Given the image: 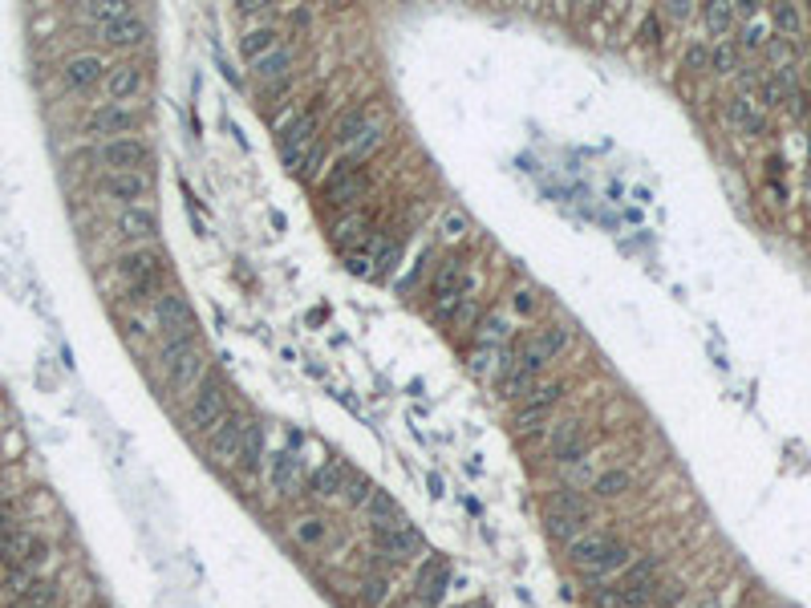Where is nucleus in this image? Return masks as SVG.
I'll list each match as a JSON object with an SVG mask.
<instances>
[{
    "label": "nucleus",
    "mask_w": 811,
    "mask_h": 608,
    "mask_svg": "<svg viewBox=\"0 0 811 608\" xmlns=\"http://www.w3.org/2000/svg\"><path fill=\"white\" fill-rule=\"evenodd\" d=\"M512 309H515V312H520V317H531V312H536V309H539V300H536V292H531V288H520V292H515V296H512Z\"/></svg>",
    "instance_id": "4c0bfd02"
},
{
    "label": "nucleus",
    "mask_w": 811,
    "mask_h": 608,
    "mask_svg": "<svg viewBox=\"0 0 811 608\" xmlns=\"http://www.w3.org/2000/svg\"><path fill=\"white\" fill-rule=\"evenodd\" d=\"M710 70L723 73V78H731V73L739 70V45H734V41H718L715 49H710Z\"/></svg>",
    "instance_id": "473e14b6"
},
{
    "label": "nucleus",
    "mask_w": 811,
    "mask_h": 608,
    "mask_svg": "<svg viewBox=\"0 0 811 608\" xmlns=\"http://www.w3.org/2000/svg\"><path fill=\"white\" fill-rule=\"evenodd\" d=\"M247 430H252V418H244V414H236V410H231V414L223 418V422L215 426L212 434H207V454H212L220 467H236Z\"/></svg>",
    "instance_id": "4468645a"
},
{
    "label": "nucleus",
    "mask_w": 811,
    "mask_h": 608,
    "mask_svg": "<svg viewBox=\"0 0 811 608\" xmlns=\"http://www.w3.org/2000/svg\"><path fill=\"white\" fill-rule=\"evenodd\" d=\"M589 491H592V499L613 503V499H621V495H629V491H633V475H629L625 467L597 471V475L589 479Z\"/></svg>",
    "instance_id": "393cba45"
},
{
    "label": "nucleus",
    "mask_w": 811,
    "mask_h": 608,
    "mask_svg": "<svg viewBox=\"0 0 811 608\" xmlns=\"http://www.w3.org/2000/svg\"><path fill=\"white\" fill-rule=\"evenodd\" d=\"M102 78H106V62H102L97 54H73L70 62L62 65V81H65V89H73V94L94 89Z\"/></svg>",
    "instance_id": "aec40b11"
},
{
    "label": "nucleus",
    "mask_w": 811,
    "mask_h": 608,
    "mask_svg": "<svg viewBox=\"0 0 811 608\" xmlns=\"http://www.w3.org/2000/svg\"><path fill=\"white\" fill-rule=\"evenodd\" d=\"M641 41L645 45H662V17H657V12H649V17L641 21Z\"/></svg>",
    "instance_id": "58836bf2"
},
{
    "label": "nucleus",
    "mask_w": 811,
    "mask_h": 608,
    "mask_svg": "<svg viewBox=\"0 0 811 608\" xmlns=\"http://www.w3.org/2000/svg\"><path fill=\"white\" fill-rule=\"evenodd\" d=\"M397 260H402V247L394 244V239H378V252H373V276H389L397 268Z\"/></svg>",
    "instance_id": "72a5a7b5"
},
{
    "label": "nucleus",
    "mask_w": 811,
    "mask_h": 608,
    "mask_svg": "<svg viewBox=\"0 0 811 608\" xmlns=\"http://www.w3.org/2000/svg\"><path fill=\"white\" fill-rule=\"evenodd\" d=\"M333 142L349 154V162L370 159L381 146V118L373 114V106H349L333 126Z\"/></svg>",
    "instance_id": "7ed1b4c3"
},
{
    "label": "nucleus",
    "mask_w": 811,
    "mask_h": 608,
    "mask_svg": "<svg viewBox=\"0 0 811 608\" xmlns=\"http://www.w3.org/2000/svg\"><path fill=\"white\" fill-rule=\"evenodd\" d=\"M228 414H231L228 389H223V381L215 378V373H207V378L195 386V394H191V405H187V426H191L195 434H212Z\"/></svg>",
    "instance_id": "423d86ee"
},
{
    "label": "nucleus",
    "mask_w": 811,
    "mask_h": 608,
    "mask_svg": "<svg viewBox=\"0 0 811 608\" xmlns=\"http://www.w3.org/2000/svg\"><path fill=\"white\" fill-rule=\"evenodd\" d=\"M471 288H475V276H471V268L463 264L459 256H447L442 264H434V276H431L434 317H442V312L455 309L463 296H471Z\"/></svg>",
    "instance_id": "0eeeda50"
},
{
    "label": "nucleus",
    "mask_w": 811,
    "mask_h": 608,
    "mask_svg": "<svg viewBox=\"0 0 811 608\" xmlns=\"http://www.w3.org/2000/svg\"><path fill=\"white\" fill-rule=\"evenodd\" d=\"M305 467H300V459L297 454H288V450H272L268 454V483L276 487V491H284V495H292V491H300L305 487Z\"/></svg>",
    "instance_id": "412c9836"
},
{
    "label": "nucleus",
    "mask_w": 811,
    "mask_h": 608,
    "mask_svg": "<svg viewBox=\"0 0 811 608\" xmlns=\"http://www.w3.org/2000/svg\"><path fill=\"white\" fill-rule=\"evenodd\" d=\"M321 191H325V199L333 207H353V203L365 199V191H370V175H365L362 162H337L325 175Z\"/></svg>",
    "instance_id": "ddd939ff"
},
{
    "label": "nucleus",
    "mask_w": 811,
    "mask_h": 608,
    "mask_svg": "<svg viewBox=\"0 0 811 608\" xmlns=\"http://www.w3.org/2000/svg\"><path fill=\"white\" fill-rule=\"evenodd\" d=\"M345 475H349V467H345V462H325V467H317L309 479H305V483H309V491L333 499V495L345 491Z\"/></svg>",
    "instance_id": "bb28decb"
},
{
    "label": "nucleus",
    "mask_w": 811,
    "mask_h": 608,
    "mask_svg": "<svg viewBox=\"0 0 811 608\" xmlns=\"http://www.w3.org/2000/svg\"><path fill=\"white\" fill-rule=\"evenodd\" d=\"M365 236H370V220H365V215H357V212L341 215V220L333 223V239H337L341 247H357V244H365Z\"/></svg>",
    "instance_id": "c756f323"
},
{
    "label": "nucleus",
    "mask_w": 811,
    "mask_h": 608,
    "mask_svg": "<svg viewBox=\"0 0 811 608\" xmlns=\"http://www.w3.org/2000/svg\"><path fill=\"white\" fill-rule=\"evenodd\" d=\"M771 41V17L767 12H750L747 21H742V37H739V45L742 49H758V45H767Z\"/></svg>",
    "instance_id": "7c9ffc66"
},
{
    "label": "nucleus",
    "mask_w": 811,
    "mask_h": 608,
    "mask_svg": "<svg viewBox=\"0 0 811 608\" xmlns=\"http://www.w3.org/2000/svg\"><path fill=\"white\" fill-rule=\"evenodd\" d=\"M97 191L106 195L110 203H118V207H142V203H150V195H155V179L114 175V171H106V175L97 179Z\"/></svg>",
    "instance_id": "a211bd4d"
},
{
    "label": "nucleus",
    "mask_w": 811,
    "mask_h": 608,
    "mask_svg": "<svg viewBox=\"0 0 811 608\" xmlns=\"http://www.w3.org/2000/svg\"><path fill=\"white\" fill-rule=\"evenodd\" d=\"M767 17H771V29H779V37H787V41H799L803 29H807L799 4H775Z\"/></svg>",
    "instance_id": "c85d7f7f"
},
{
    "label": "nucleus",
    "mask_w": 811,
    "mask_h": 608,
    "mask_svg": "<svg viewBox=\"0 0 811 608\" xmlns=\"http://www.w3.org/2000/svg\"><path fill=\"white\" fill-rule=\"evenodd\" d=\"M114 236L126 247H155V236H159V215H155V207L150 203H142V207H118Z\"/></svg>",
    "instance_id": "2eb2a0df"
},
{
    "label": "nucleus",
    "mask_w": 811,
    "mask_h": 608,
    "mask_svg": "<svg viewBox=\"0 0 811 608\" xmlns=\"http://www.w3.org/2000/svg\"><path fill=\"white\" fill-rule=\"evenodd\" d=\"M568 341H573V329H564V325H552V329H539V333L515 337V357L503 365L499 373L512 370V373H523V378L539 381V373H544L548 365L568 349Z\"/></svg>",
    "instance_id": "f03ea898"
},
{
    "label": "nucleus",
    "mask_w": 811,
    "mask_h": 608,
    "mask_svg": "<svg viewBox=\"0 0 811 608\" xmlns=\"http://www.w3.org/2000/svg\"><path fill=\"white\" fill-rule=\"evenodd\" d=\"M272 49H280V29L276 25H252L239 37V54H244L247 65H256L260 57H268Z\"/></svg>",
    "instance_id": "b1692460"
},
{
    "label": "nucleus",
    "mask_w": 811,
    "mask_h": 608,
    "mask_svg": "<svg viewBox=\"0 0 811 608\" xmlns=\"http://www.w3.org/2000/svg\"><path fill=\"white\" fill-rule=\"evenodd\" d=\"M102 41L114 45V49H138L142 41H146V25H142L138 12H126V17L110 21V25H102Z\"/></svg>",
    "instance_id": "4be33fe9"
},
{
    "label": "nucleus",
    "mask_w": 811,
    "mask_h": 608,
    "mask_svg": "<svg viewBox=\"0 0 811 608\" xmlns=\"http://www.w3.org/2000/svg\"><path fill=\"white\" fill-rule=\"evenodd\" d=\"M564 389H568V381H560V378H556V381H536L531 394L515 405V426H520V430H536V426H544L548 418H552L556 405L564 402Z\"/></svg>",
    "instance_id": "9b49d317"
},
{
    "label": "nucleus",
    "mask_w": 811,
    "mask_h": 608,
    "mask_svg": "<svg viewBox=\"0 0 811 608\" xmlns=\"http://www.w3.org/2000/svg\"><path fill=\"white\" fill-rule=\"evenodd\" d=\"M313 146H317V118L313 114H300V118H288L280 126V159L288 162V171H305L309 162Z\"/></svg>",
    "instance_id": "f8f14e48"
},
{
    "label": "nucleus",
    "mask_w": 811,
    "mask_h": 608,
    "mask_svg": "<svg viewBox=\"0 0 811 608\" xmlns=\"http://www.w3.org/2000/svg\"><path fill=\"white\" fill-rule=\"evenodd\" d=\"M142 126V114L130 106H118V102H97L94 110L86 114V134L89 138H130L134 130Z\"/></svg>",
    "instance_id": "9d476101"
},
{
    "label": "nucleus",
    "mask_w": 811,
    "mask_h": 608,
    "mask_svg": "<svg viewBox=\"0 0 811 608\" xmlns=\"http://www.w3.org/2000/svg\"><path fill=\"white\" fill-rule=\"evenodd\" d=\"M159 365L171 394H195V386L207 378V357L199 345H163Z\"/></svg>",
    "instance_id": "20e7f679"
},
{
    "label": "nucleus",
    "mask_w": 811,
    "mask_h": 608,
    "mask_svg": "<svg viewBox=\"0 0 811 608\" xmlns=\"http://www.w3.org/2000/svg\"><path fill=\"white\" fill-rule=\"evenodd\" d=\"M702 21H706V29H710L715 37L734 33V25H739V17H734V4H706Z\"/></svg>",
    "instance_id": "2f4dec72"
},
{
    "label": "nucleus",
    "mask_w": 811,
    "mask_h": 608,
    "mask_svg": "<svg viewBox=\"0 0 811 608\" xmlns=\"http://www.w3.org/2000/svg\"><path fill=\"white\" fill-rule=\"evenodd\" d=\"M475 341H479V349H503V345L512 341V321H507V312H487L479 321Z\"/></svg>",
    "instance_id": "a878e982"
},
{
    "label": "nucleus",
    "mask_w": 811,
    "mask_h": 608,
    "mask_svg": "<svg viewBox=\"0 0 811 608\" xmlns=\"http://www.w3.org/2000/svg\"><path fill=\"white\" fill-rule=\"evenodd\" d=\"M370 536H373V547H378L381 560L389 564H410L418 552H422V536L406 520L397 523H370Z\"/></svg>",
    "instance_id": "1a4fd4ad"
},
{
    "label": "nucleus",
    "mask_w": 811,
    "mask_h": 608,
    "mask_svg": "<svg viewBox=\"0 0 811 608\" xmlns=\"http://www.w3.org/2000/svg\"><path fill=\"white\" fill-rule=\"evenodd\" d=\"M252 73H256V81L260 86H268V89H284L292 81V54L288 49H272L268 57H260L256 65H252Z\"/></svg>",
    "instance_id": "5701e85b"
},
{
    "label": "nucleus",
    "mask_w": 811,
    "mask_h": 608,
    "mask_svg": "<svg viewBox=\"0 0 811 608\" xmlns=\"http://www.w3.org/2000/svg\"><path fill=\"white\" fill-rule=\"evenodd\" d=\"M726 118H731V122L739 126L742 134H758V130H763V114H758V106L750 102L747 94H739V97H731V102H726Z\"/></svg>",
    "instance_id": "cd10ccee"
},
{
    "label": "nucleus",
    "mask_w": 811,
    "mask_h": 608,
    "mask_svg": "<svg viewBox=\"0 0 811 608\" xmlns=\"http://www.w3.org/2000/svg\"><path fill=\"white\" fill-rule=\"evenodd\" d=\"M686 70H694V73H702V70H710V49L706 45H690L686 49Z\"/></svg>",
    "instance_id": "e433bc0d"
},
{
    "label": "nucleus",
    "mask_w": 811,
    "mask_h": 608,
    "mask_svg": "<svg viewBox=\"0 0 811 608\" xmlns=\"http://www.w3.org/2000/svg\"><path fill=\"white\" fill-rule=\"evenodd\" d=\"M447 588H450V564L442 555H422L414 568V596L418 604L426 608H439L447 600Z\"/></svg>",
    "instance_id": "dca6fc26"
},
{
    "label": "nucleus",
    "mask_w": 811,
    "mask_h": 608,
    "mask_svg": "<svg viewBox=\"0 0 811 608\" xmlns=\"http://www.w3.org/2000/svg\"><path fill=\"white\" fill-rule=\"evenodd\" d=\"M97 162L114 175H146L155 167V150H150L146 138H110L97 146Z\"/></svg>",
    "instance_id": "6e6552de"
},
{
    "label": "nucleus",
    "mask_w": 811,
    "mask_h": 608,
    "mask_svg": "<svg viewBox=\"0 0 811 608\" xmlns=\"http://www.w3.org/2000/svg\"><path fill=\"white\" fill-rule=\"evenodd\" d=\"M657 17L670 21V25H686V21L694 17V4H662V9H657Z\"/></svg>",
    "instance_id": "c9c22d12"
},
{
    "label": "nucleus",
    "mask_w": 811,
    "mask_h": 608,
    "mask_svg": "<svg viewBox=\"0 0 811 608\" xmlns=\"http://www.w3.org/2000/svg\"><path fill=\"white\" fill-rule=\"evenodd\" d=\"M439 231H442V239H463L471 231V223H467V215H463L459 207H447L442 220H439Z\"/></svg>",
    "instance_id": "f704fd0d"
},
{
    "label": "nucleus",
    "mask_w": 811,
    "mask_h": 608,
    "mask_svg": "<svg viewBox=\"0 0 811 608\" xmlns=\"http://www.w3.org/2000/svg\"><path fill=\"white\" fill-rule=\"evenodd\" d=\"M548 450H552V459L560 462V467H573V462H589L592 454V434L584 430V422H560L552 426V442H548Z\"/></svg>",
    "instance_id": "f3484780"
},
{
    "label": "nucleus",
    "mask_w": 811,
    "mask_h": 608,
    "mask_svg": "<svg viewBox=\"0 0 811 608\" xmlns=\"http://www.w3.org/2000/svg\"><path fill=\"white\" fill-rule=\"evenodd\" d=\"M150 317H155V325H159L163 345H199V325H195V317H191V304H187L179 292L167 288L163 296H155Z\"/></svg>",
    "instance_id": "39448f33"
},
{
    "label": "nucleus",
    "mask_w": 811,
    "mask_h": 608,
    "mask_svg": "<svg viewBox=\"0 0 811 608\" xmlns=\"http://www.w3.org/2000/svg\"><path fill=\"white\" fill-rule=\"evenodd\" d=\"M102 89H106L110 102H118V106H126L130 97H138L142 89H146V73H142L138 62H114L106 65V78H102Z\"/></svg>",
    "instance_id": "6ab92c4d"
},
{
    "label": "nucleus",
    "mask_w": 811,
    "mask_h": 608,
    "mask_svg": "<svg viewBox=\"0 0 811 608\" xmlns=\"http://www.w3.org/2000/svg\"><path fill=\"white\" fill-rule=\"evenodd\" d=\"M114 272L126 284V296L138 304H155V296L167 292V260L155 247H126L114 260Z\"/></svg>",
    "instance_id": "f257e3e1"
}]
</instances>
